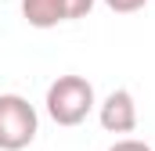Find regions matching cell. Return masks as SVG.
<instances>
[{"instance_id": "cell-4", "label": "cell", "mask_w": 155, "mask_h": 151, "mask_svg": "<svg viewBox=\"0 0 155 151\" xmlns=\"http://www.w3.org/2000/svg\"><path fill=\"white\" fill-rule=\"evenodd\" d=\"M97 122H101V130H108V133H134L137 130V101H134V94L130 90H112L101 104H97Z\"/></svg>"}, {"instance_id": "cell-5", "label": "cell", "mask_w": 155, "mask_h": 151, "mask_svg": "<svg viewBox=\"0 0 155 151\" xmlns=\"http://www.w3.org/2000/svg\"><path fill=\"white\" fill-rule=\"evenodd\" d=\"M148 0H105V7L108 11H116V14H134V11H141Z\"/></svg>"}, {"instance_id": "cell-6", "label": "cell", "mask_w": 155, "mask_h": 151, "mask_svg": "<svg viewBox=\"0 0 155 151\" xmlns=\"http://www.w3.org/2000/svg\"><path fill=\"white\" fill-rule=\"evenodd\" d=\"M108 151H152L144 140H137V137H123V140H116Z\"/></svg>"}, {"instance_id": "cell-1", "label": "cell", "mask_w": 155, "mask_h": 151, "mask_svg": "<svg viewBox=\"0 0 155 151\" xmlns=\"http://www.w3.org/2000/svg\"><path fill=\"white\" fill-rule=\"evenodd\" d=\"M43 104H47V115L58 126H79L87 115L97 108V97H94V86L83 76H58L47 86Z\"/></svg>"}, {"instance_id": "cell-2", "label": "cell", "mask_w": 155, "mask_h": 151, "mask_svg": "<svg viewBox=\"0 0 155 151\" xmlns=\"http://www.w3.org/2000/svg\"><path fill=\"white\" fill-rule=\"evenodd\" d=\"M40 115L22 94H0V151H22L36 140Z\"/></svg>"}, {"instance_id": "cell-3", "label": "cell", "mask_w": 155, "mask_h": 151, "mask_svg": "<svg viewBox=\"0 0 155 151\" xmlns=\"http://www.w3.org/2000/svg\"><path fill=\"white\" fill-rule=\"evenodd\" d=\"M94 11V0H22V14L33 29H54Z\"/></svg>"}]
</instances>
